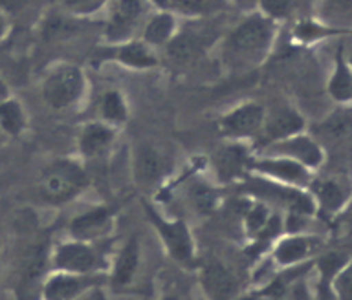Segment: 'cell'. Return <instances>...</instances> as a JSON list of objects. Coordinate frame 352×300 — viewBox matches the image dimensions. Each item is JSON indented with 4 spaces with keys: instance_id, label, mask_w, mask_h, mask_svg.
<instances>
[{
    "instance_id": "6da1fadb",
    "label": "cell",
    "mask_w": 352,
    "mask_h": 300,
    "mask_svg": "<svg viewBox=\"0 0 352 300\" xmlns=\"http://www.w3.org/2000/svg\"><path fill=\"white\" fill-rule=\"evenodd\" d=\"M275 27L274 21L264 15H252L239 22L224 41L222 57L228 70L248 71L261 65L268 55Z\"/></svg>"
},
{
    "instance_id": "7a4b0ae2",
    "label": "cell",
    "mask_w": 352,
    "mask_h": 300,
    "mask_svg": "<svg viewBox=\"0 0 352 300\" xmlns=\"http://www.w3.org/2000/svg\"><path fill=\"white\" fill-rule=\"evenodd\" d=\"M90 185L87 170L74 159L60 158L50 161L38 174V200L52 207H60L74 202Z\"/></svg>"
},
{
    "instance_id": "3957f363",
    "label": "cell",
    "mask_w": 352,
    "mask_h": 300,
    "mask_svg": "<svg viewBox=\"0 0 352 300\" xmlns=\"http://www.w3.org/2000/svg\"><path fill=\"white\" fill-rule=\"evenodd\" d=\"M99 246L74 238L59 242L50 253V268L76 275H107L110 260Z\"/></svg>"
},
{
    "instance_id": "277c9868",
    "label": "cell",
    "mask_w": 352,
    "mask_h": 300,
    "mask_svg": "<svg viewBox=\"0 0 352 300\" xmlns=\"http://www.w3.org/2000/svg\"><path fill=\"white\" fill-rule=\"evenodd\" d=\"M145 214L156 231L165 253L180 266H192L197 262V244L189 225L182 218H167L154 207L145 203Z\"/></svg>"
},
{
    "instance_id": "5b68a950",
    "label": "cell",
    "mask_w": 352,
    "mask_h": 300,
    "mask_svg": "<svg viewBox=\"0 0 352 300\" xmlns=\"http://www.w3.org/2000/svg\"><path fill=\"white\" fill-rule=\"evenodd\" d=\"M87 90V77L76 65H59L50 71L43 82V99L46 106L63 112L76 106Z\"/></svg>"
},
{
    "instance_id": "8992f818",
    "label": "cell",
    "mask_w": 352,
    "mask_h": 300,
    "mask_svg": "<svg viewBox=\"0 0 352 300\" xmlns=\"http://www.w3.org/2000/svg\"><path fill=\"white\" fill-rule=\"evenodd\" d=\"M50 253L52 247L44 240L32 242L22 251L15 279L16 300H41V288L48 275Z\"/></svg>"
},
{
    "instance_id": "52a82bcc",
    "label": "cell",
    "mask_w": 352,
    "mask_h": 300,
    "mask_svg": "<svg viewBox=\"0 0 352 300\" xmlns=\"http://www.w3.org/2000/svg\"><path fill=\"white\" fill-rule=\"evenodd\" d=\"M167 174V159L154 143L138 141L132 150V178L140 191H156Z\"/></svg>"
},
{
    "instance_id": "ba28073f",
    "label": "cell",
    "mask_w": 352,
    "mask_h": 300,
    "mask_svg": "<svg viewBox=\"0 0 352 300\" xmlns=\"http://www.w3.org/2000/svg\"><path fill=\"white\" fill-rule=\"evenodd\" d=\"M104 275H76L52 269L41 288V300H79L101 288Z\"/></svg>"
},
{
    "instance_id": "9c48e42d",
    "label": "cell",
    "mask_w": 352,
    "mask_h": 300,
    "mask_svg": "<svg viewBox=\"0 0 352 300\" xmlns=\"http://www.w3.org/2000/svg\"><path fill=\"white\" fill-rule=\"evenodd\" d=\"M116 225L114 211L107 205H94L76 214L68 224V238L101 244L107 240Z\"/></svg>"
},
{
    "instance_id": "30bf717a",
    "label": "cell",
    "mask_w": 352,
    "mask_h": 300,
    "mask_svg": "<svg viewBox=\"0 0 352 300\" xmlns=\"http://www.w3.org/2000/svg\"><path fill=\"white\" fill-rule=\"evenodd\" d=\"M250 174L297 189L310 185V169L294 159L280 158V156H264L261 159H253L250 165Z\"/></svg>"
},
{
    "instance_id": "8fae6325",
    "label": "cell",
    "mask_w": 352,
    "mask_h": 300,
    "mask_svg": "<svg viewBox=\"0 0 352 300\" xmlns=\"http://www.w3.org/2000/svg\"><path fill=\"white\" fill-rule=\"evenodd\" d=\"M266 108L258 103H242L226 112L219 121L220 134L231 141H242L261 134Z\"/></svg>"
},
{
    "instance_id": "7c38bea8",
    "label": "cell",
    "mask_w": 352,
    "mask_h": 300,
    "mask_svg": "<svg viewBox=\"0 0 352 300\" xmlns=\"http://www.w3.org/2000/svg\"><path fill=\"white\" fill-rule=\"evenodd\" d=\"M319 240L316 236L307 233H296V235L279 236L270 247V260L274 262L275 268L292 269L302 266L308 258L312 257L314 251L318 249Z\"/></svg>"
},
{
    "instance_id": "4fadbf2b",
    "label": "cell",
    "mask_w": 352,
    "mask_h": 300,
    "mask_svg": "<svg viewBox=\"0 0 352 300\" xmlns=\"http://www.w3.org/2000/svg\"><path fill=\"white\" fill-rule=\"evenodd\" d=\"M142 242L138 236H131L123 246L114 253L109 262V282L116 291L126 290L134 284L140 268H142Z\"/></svg>"
},
{
    "instance_id": "5bb4252c",
    "label": "cell",
    "mask_w": 352,
    "mask_h": 300,
    "mask_svg": "<svg viewBox=\"0 0 352 300\" xmlns=\"http://www.w3.org/2000/svg\"><path fill=\"white\" fill-rule=\"evenodd\" d=\"M252 156L248 152L246 145L242 141H231L224 147H220L213 156L214 174L222 183H231V181L242 180L244 176L250 174V165H252Z\"/></svg>"
},
{
    "instance_id": "9a60e30c",
    "label": "cell",
    "mask_w": 352,
    "mask_h": 300,
    "mask_svg": "<svg viewBox=\"0 0 352 300\" xmlns=\"http://www.w3.org/2000/svg\"><path fill=\"white\" fill-rule=\"evenodd\" d=\"M266 156H280V158H290L297 163L305 165L307 169H316L323 163V150L318 143L307 136L296 134V136L286 137L280 141L270 143Z\"/></svg>"
},
{
    "instance_id": "2e32d148",
    "label": "cell",
    "mask_w": 352,
    "mask_h": 300,
    "mask_svg": "<svg viewBox=\"0 0 352 300\" xmlns=\"http://www.w3.org/2000/svg\"><path fill=\"white\" fill-rule=\"evenodd\" d=\"M118 128L104 121H90L77 136V148L85 159H101L112 150Z\"/></svg>"
},
{
    "instance_id": "e0dca14e",
    "label": "cell",
    "mask_w": 352,
    "mask_h": 300,
    "mask_svg": "<svg viewBox=\"0 0 352 300\" xmlns=\"http://www.w3.org/2000/svg\"><path fill=\"white\" fill-rule=\"evenodd\" d=\"M200 288L208 300H233L236 297V279L222 262L211 260L200 268Z\"/></svg>"
},
{
    "instance_id": "ac0fdd59",
    "label": "cell",
    "mask_w": 352,
    "mask_h": 300,
    "mask_svg": "<svg viewBox=\"0 0 352 300\" xmlns=\"http://www.w3.org/2000/svg\"><path fill=\"white\" fill-rule=\"evenodd\" d=\"M145 13L143 0H116L110 10L107 37L109 41H126L131 37L134 27L140 24Z\"/></svg>"
},
{
    "instance_id": "d6986e66",
    "label": "cell",
    "mask_w": 352,
    "mask_h": 300,
    "mask_svg": "<svg viewBox=\"0 0 352 300\" xmlns=\"http://www.w3.org/2000/svg\"><path fill=\"white\" fill-rule=\"evenodd\" d=\"M302 128H305V119L297 110L290 108V106H275L270 112L266 110L261 134L270 143H275L301 134Z\"/></svg>"
},
{
    "instance_id": "ffe728a7",
    "label": "cell",
    "mask_w": 352,
    "mask_h": 300,
    "mask_svg": "<svg viewBox=\"0 0 352 300\" xmlns=\"http://www.w3.org/2000/svg\"><path fill=\"white\" fill-rule=\"evenodd\" d=\"M118 60L121 65L131 66L136 70H147L158 66V57L145 41H129L118 48Z\"/></svg>"
},
{
    "instance_id": "44dd1931",
    "label": "cell",
    "mask_w": 352,
    "mask_h": 300,
    "mask_svg": "<svg viewBox=\"0 0 352 300\" xmlns=\"http://www.w3.org/2000/svg\"><path fill=\"white\" fill-rule=\"evenodd\" d=\"M314 194H316V200H314L316 205H319L327 214L340 213L349 202V191L340 181L334 180L319 181Z\"/></svg>"
},
{
    "instance_id": "7402d4cb",
    "label": "cell",
    "mask_w": 352,
    "mask_h": 300,
    "mask_svg": "<svg viewBox=\"0 0 352 300\" xmlns=\"http://www.w3.org/2000/svg\"><path fill=\"white\" fill-rule=\"evenodd\" d=\"M176 35V19L173 11H162L145 24L143 41L148 46H164Z\"/></svg>"
},
{
    "instance_id": "603a6c76",
    "label": "cell",
    "mask_w": 352,
    "mask_h": 300,
    "mask_svg": "<svg viewBox=\"0 0 352 300\" xmlns=\"http://www.w3.org/2000/svg\"><path fill=\"white\" fill-rule=\"evenodd\" d=\"M187 200L198 214H211L220 203L219 191L204 180H192L187 185Z\"/></svg>"
},
{
    "instance_id": "cb8c5ba5",
    "label": "cell",
    "mask_w": 352,
    "mask_h": 300,
    "mask_svg": "<svg viewBox=\"0 0 352 300\" xmlns=\"http://www.w3.org/2000/svg\"><path fill=\"white\" fill-rule=\"evenodd\" d=\"M26 128V112L13 97L0 101V134L10 137L21 136Z\"/></svg>"
},
{
    "instance_id": "d4e9b609",
    "label": "cell",
    "mask_w": 352,
    "mask_h": 300,
    "mask_svg": "<svg viewBox=\"0 0 352 300\" xmlns=\"http://www.w3.org/2000/svg\"><path fill=\"white\" fill-rule=\"evenodd\" d=\"M99 114H101V121L116 126V128L126 123V119H129V106H126V101L121 95V92H118V90H107L101 95V101H99Z\"/></svg>"
},
{
    "instance_id": "484cf974",
    "label": "cell",
    "mask_w": 352,
    "mask_h": 300,
    "mask_svg": "<svg viewBox=\"0 0 352 300\" xmlns=\"http://www.w3.org/2000/svg\"><path fill=\"white\" fill-rule=\"evenodd\" d=\"M165 46H167V54L170 59H175L176 62H189L197 55H200L204 41L195 33L186 32L175 35Z\"/></svg>"
},
{
    "instance_id": "4316f807",
    "label": "cell",
    "mask_w": 352,
    "mask_h": 300,
    "mask_svg": "<svg viewBox=\"0 0 352 300\" xmlns=\"http://www.w3.org/2000/svg\"><path fill=\"white\" fill-rule=\"evenodd\" d=\"M329 92L336 101H351L352 99V70L341 55H338V62H336L334 76L330 79Z\"/></svg>"
},
{
    "instance_id": "83f0119b",
    "label": "cell",
    "mask_w": 352,
    "mask_h": 300,
    "mask_svg": "<svg viewBox=\"0 0 352 300\" xmlns=\"http://www.w3.org/2000/svg\"><path fill=\"white\" fill-rule=\"evenodd\" d=\"M272 213H274V211L270 209L268 203L261 202V200L253 202L252 205L248 207L246 214H244V231H246V235L250 236V238H253V236L257 235L258 231L266 225V222L270 220Z\"/></svg>"
},
{
    "instance_id": "f1b7e54d",
    "label": "cell",
    "mask_w": 352,
    "mask_h": 300,
    "mask_svg": "<svg viewBox=\"0 0 352 300\" xmlns=\"http://www.w3.org/2000/svg\"><path fill=\"white\" fill-rule=\"evenodd\" d=\"M167 5L182 15H206L214 10L213 0H169Z\"/></svg>"
},
{
    "instance_id": "f546056e",
    "label": "cell",
    "mask_w": 352,
    "mask_h": 300,
    "mask_svg": "<svg viewBox=\"0 0 352 300\" xmlns=\"http://www.w3.org/2000/svg\"><path fill=\"white\" fill-rule=\"evenodd\" d=\"M330 286L336 300H352V260H349L345 268L336 275Z\"/></svg>"
},
{
    "instance_id": "4dcf8cb0",
    "label": "cell",
    "mask_w": 352,
    "mask_h": 300,
    "mask_svg": "<svg viewBox=\"0 0 352 300\" xmlns=\"http://www.w3.org/2000/svg\"><path fill=\"white\" fill-rule=\"evenodd\" d=\"M258 2H261L264 16H268L270 21L285 19L290 15L292 8H294V0H258Z\"/></svg>"
},
{
    "instance_id": "1f68e13d",
    "label": "cell",
    "mask_w": 352,
    "mask_h": 300,
    "mask_svg": "<svg viewBox=\"0 0 352 300\" xmlns=\"http://www.w3.org/2000/svg\"><path fill=\"white\" fill-rule=\"evenodd\" d=\"M101 4H103V0H65L66 8H68L72 13H77V15L94 13Z\"/></svg>"
},
{
    "instance_id": "d6a6232c",
    "label": "cell",
    "mask_w": 352,
    "mask_h": 300,
    "mask_svg": "<svg viewBox=\"0 0 352 300\" xmlns=\"http://www.w3.org/2000/svg\"><path fill=\"white\" fill-rule=\"evenodd\" d=\"M312 300H336L332 286H330V280L319 279V284L316 288V293H314Z\"/></svg>"
},
{
    "instance_id": "836d02e7",
    "label": "cell",
    "mask_w": 352,
    "mask_h": 300,
    "mask_svg": "<svg viewBox=\"0 0 352 300\" xmlns=\"http://www.w3.org/2000/svg\"><path fill=\"white\" fill-rule=\"evenodd\" d=\"M327 5L334 13H346L352 10V0H327Z\"/></svg>"
},
{
    "instance_id": "e575fe53",
    "label": "cell",
    "mask_w": 352,
    "mask_h": 300,
    "mask_svg": "<svg viewBox=\"0 0 352 300\" xmlns=\"http://www.w3.org/2000/svg\"><path fill=\"white\" fill-rule=\"evenodd\" d=\"M26 4V0H0V11L4 13H16L22 10V5Z\"/></svg>"
},
{
    "instance_id": "d590c367",
    "label": "cell",
    "mask_w": 352,
    "mask_h": 300,
    "mask_svg": "<svg viewBox=\"0 0 352 300\" xmlns=\"http://www.w3.org/2000/svg\"><path fill=\"white\" fill-rule=\"evenodd\" d=\"M233 300H266V297L257 290L252 291V293H246V295H236Z\"/></svg>"
},
{
    "instance_id": "8d00e7d4",
    "label": "cell",
    "mask_w": 352,
    "mask_h": 300,
    "mask_svg": "<svg viewBox=\"0 0 352 300\" xmlns=\"http://www.w3.org/2000/svg\"><path fill=\"white\" fill-rule=\"evenodd\" d=\"M8 19H6L4 11H0V38L6 37V33H8Z\"/></svg>"
},
{
    "instance_id": "74e56055",
    "label": "cell",
    "mask_w": 352,
    "mask_h": 300,
    "mask_svg": "<svg viewBox=\"0 0 352 300\" xmlns=\"http://www.w3.org/2000/svg\"><path fill=\"white\" fill-rule=\"evenodd\" d=\"M158 300H187V299L184 295H180V293H175V291H170V293H164V295L160 297Z\"/></svg>"
},
{
    "instance_id": "f35d334b",
    "label": "cell",
    "mask_w": 352,
    "mask_h": 300,
    "mask_svg": "<svg viewBox=\"0 0 352 300\" xmlns=\"http://www.w3.org/2000/svg\"><path fill=\"white\" fill-rule=\"evenodd\" d=\"M6 97H10V90H8V84L0 79V101Z\"/></svg>"
},
{
    "instance_id": "ab89813d",
    "label": "cell",
    "mask_w": 352,
    "mask_h": 300,
    "mask_svg": "<svg viewBox=\"0 0 352 300\" xmlns=\"http://www.w3.org/2000/svg\"><path fill=\"white\" fill-rule=\"evenodd\" d=\"M266 300H285L283 295H272V297H266Z\"/></svg>"
},
{
    "instance_id": "60d3db41",
    "label": "cell",
    "mask_w": 352,
    "mask_h": 300,
    "mask_svg": "<svg viewBox=\"0 0 352 300\" xmlns=\"http://www.w3.org/2000/svg\"><path fill=\"white\" fill-rule=\"evenodd\" d=\"M235 2H239V4H244V2H246V0H235Z\"/></svg>"
},
{
    "instance_id": "b9f144b4",
    "label": "cell",
    "mask_w": 352,
    "mask_h": 300,
    "mask_svg": "<svg viewBox=\"0 0 352 300\" xmlns=\"http://www.w3.org/2000/svg\"><path fill=\"white\" fill-rule=\"evenodd\" d=\"M351 66H352V54H351ZM351 70H352V68H351Z\"/></svg>"
}]
</instances>
